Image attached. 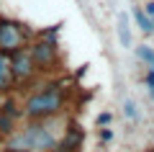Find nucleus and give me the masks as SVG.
Wrapping results in <instances>:
<instances>
[{
  "label": "nucleus",
  "instance_id": "nucleus-15",
  "mask_svg": "<svg viewBox=\"0 0 154 152\" xmlns=\"http://www.w3.org/2000/svg\"><path fill=\"white\" fill-rule=\"evenodd\" d=\"M98 126H108L110 121H113V114H110V111H103V114H98Z\"/></svg>",
  "mask_w": 154,
  "mask_h": 152
},
{
  "label": "nucleus",
  "instance_id": "nucleus-3",
  "mask_svg": "<svg viewBox=\"0 0 154 152\" xmlns=\"http://www.w3.org/2000/svg\"><path fill=\"white\" fill-rule=\"evenodd\" d=\"M28 54H31L36 72H49L59 65V41L46 36H36L33 41H28Z\"/></svg>",
  "mask_w": 154,
  "mask_h": 152
},
{
  "label": "nucleus",
  "instance_id": "nucleus-5",
  "mask_svg": "<svg viewBox=\"0 0 154 152\" xmlns=\"http://www.w3.org/2000/svg\"><path fill=\"white\" fill-rule=\"evenodd\" d=\"M8 60H11V72H13L16 85L18 82H28L31 77H36V65H33L28 49H18V52L8 54Z\"/></svg>",
  "mask_w": 154,
  "mask_h": 152
},
{
  "label": "nucleus",
  "instance_id": "nucleus-1",
  "mask_svg": "<svg viewBox=\"0 0 154 152\" xmlns=\"http://www.w3.org/2000/svg\"><path fill=\"white\" fill-rule=\"evenodd\" d=\"M64 103H67V93L62 88V82H51V85L31 93L23 101L21 111L28 121H46V119H54L57 114H62Z\"/></svg>",
  "mask_w": 154,
  "mask_h": 152
},
{
  "label": "nucleus",
  "instance_id": "nucleus-13",
  "mask_svg": "<svg viewBox=\"0 0 154 152\" xmlns=\"http://www.w3.org/2000/svg\"><path fill=\"white\" fill-rule=\"evenodd\" d=\"M123 116H126L128 121H139V108H136V103H134L131 98L123 101Z\"/></svg>",
  "mask_w": 154,
  "mask_h": 152
},
{
  "label": "nucleus",
  "instance_id": "nucleus-17",
  "mask_svg": "<svg viewBox=\"0 0 154 152\" xmlns=\"http://www.w3.org/2000/svg\"><path fill=\"white\" fill-rule=\"evenodd\" d=\"M141 11L146 13L149 18H154V0H149V3H146V8H141Z\"/></svg>",
  "mask_w": 154,
  "mask_h": 152
},
{
  "label": "nucleus",
  "instance_id": "nucleus-10",
  "mask_svg": "<svg viewBox=\"0 0 154 152\" xmlns=\"http://www.w3.org/2000/svg\"><path fill=\"white\" fill-rule=\"evenodd\" d=\"M0 111H3V114H8L11 116V119H21L23 116V111H21V106L16 103V98H5V101H0Z\"/></svg>",
  "mask_w": 154,
  "mask_h": 152
},
{
  "label": "nucleus",
  "instance_id": "nucleus-6",
  "mask_svg": "<svg viewBox=\"0 0 154 152\" xmlns=\"http://www.w3.org/2000/svg\"><path fill=\"white\" fill-rule=\"evenodd\" d=\"M82 142H85V131L80 129L77 124H72L69 129L64 131V137L57 142L54 150H57V152H77L80 147H82Z\"/></svg>",
  "mask_w": 154,
  "mask_h": 152
},
{
  "label": "nucleus",
  "instance_id": "nucleus-4",
  "mask_svg": "<svg viewBox=\"0 0 154 152\" xmlns=\"http://www.w3.org/2000/svg\"><path fill=\"white\" fill-rule=\"evenodd\" d=\"M23 129H26L31 152H51V150L57 147V142H59V139L54 137V131H51L44 121H28Z\"/></svg>",
  "mask_w": 154,
  "mask_h": 152
},
{
  "label": "nucleus",
  "instance_id": "nucleus-8",
  "mask_svg": "<svg viewBox=\"0 0 154 152\" xmlns=\"http://www.w3.org/2000/svg\"><path fill=\"white\" fill-rule=\"evenodd\" d=\"M13 88H16V80L11 72V60L8 54H0V93H11Z\"/></svg>",
  "mask_w": 154,
  "mask_h": 152
},
{
  "label": "nucleus",
  "instance_id": "nucleus-11",
  "mask_svg": "<svg viewBox=\"0 0 154 152\" xmlns=\"http://www.w3.org/2000/svg\"><path fill=\"white\" fill-rule=\"evenodd\" d=\"M16 126H18L16 119H11L8 114H3V111H0V139H5L8 134H13V131H16Z\"/></svg>",
  "mask_w": 154,
  "mask_h": 152
},
{
  "label": "nucleus",
  "instance_id": "nucleus-16",
  "mask_svg": "<svg viewBox=\"0 0 154 152\" xmlns=\"http://www.w3.org/2000/svg\"><path fill=\"white\" fill-rule=\"evenodd\" d=\"M113 139V129H108V126H100V142H110Z\"/></svg>",
  "mask_w": 154,
  "mask_h": 152
},
{
  "label": "nucleus",
  "instance_id": "nucleus-14",
  "mask_svg": "<svg viewBox=\"0 0 154 152\" xmlns=\"http://www.w3.org/2000/svg\"><path fill=\"white\" fill-rule=\"evenodd\" d=\"M144 85H146L149 95L154 98V67H149V70H146V77H144Z\"/></svg>",
  "mask_w": 154,
  "mask_h": 152
},
{
  "label": "nucleus",
  "instance_id": "nucleus-18",
  "mask_svg": "<svg viewBox=\"0 0 154 152\" xmlns=\"http://www.w3.org/2000/svg\"><path fill=\"white\" fill-rule=\"evenodd\" d=\"M152 26H154V18H152ZM152 36H154V31H152Z\"/></svg>",
  "mask_w": 154,
  "mask_h": 152
},
{
  "label": "nucleus",
  "instance_id": "nucleus-12",
  "mask_svg": "<svg viewBox=\"0 0 154 152\" xmlns=\"http://www.w3.org/2000/svg\"><path fill=\"white\" fill-rule=\"evenodd\" d=\"M136 57H139V60H141L146 67H154V47H149V44L136 47Z\"/></svg>",
  "mask_w": 154,
  "mask_h": 152
},
{
  "label": "nucleus",
  "instance_id": "nucleus-2",
  "mask_svg": "<svg viewBox=\"0 0 154 152\" xmlns=\"http://www.w3.org/2000/svg\"><path fill=\"white\" fill-rule=\"evenodd\" d=\"M33 34L13 18H0V54H13L18 49H26Z\"/></svg>",
  "mask_w": 154,
  "mask_h": 152
},
{
  "label": "nucleus",
  "instance_id": "nucleus-7",
  "mask_svg": "<svg viewBox=\"0 0 154 152\" xmlns=\"http://www.w3.org/2000/svg\"><path fill=\"white\" fill-rule=\"evenodd\" d=\"M116 34H118V44L123 49L134 47V36H131V23H128L126 13H118V21H116Z\"/></svg>",
  "mask_w": 154,
  "mask_h": 152
},
{
  "label": "nucleus",
  "instance_id": "nucleus-9",
  "mask_svg": "<svg viewBox=\"0 0 154 152\" xmlns=\"http://www.w3.org/2000/svg\"><path fill=\"white\" fill-rule=\"evenodd\" d=\"M134 21H136V26L141 28L144 34H146V36H152V31H154V26H152V18L146 16V13L141 11V5H134Z\"/></svg>",
  "mask_w": 154,
  "mask_h": 152
}]
</instances>
